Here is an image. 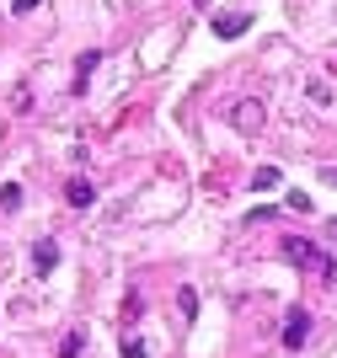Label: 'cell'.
Listing matches in <instances>:
<instances>
[{
  "label": "cell",
  "instance_id": "cell-1",
  "mask_svg": "<svg viewBox=\"0 0 337 358\" xmlns=\"http://www.w3.org/2000/svg\"><path fill=\"white\" fill-rule=\"evenodd\" d=\"M284 257H289L294 268H305L310 278H322V284H337V268H332V262H326L322 252H316V246H310V241L289 236V241H284Z\"/></svg>",
  "mask_w": 337,
  "mask_h": 358
},
{
  "label": "cell",
  "instance_id": "cell-2",
  "mask_svg": "<svg viewBox=\"0 0 337 358\" xmlns=\"http://www.w3.org/2000/svg\"><path fill=\"white\" fill-rule=\"evenodd\" d=\"M247 27H252V11H225V16H214V32H220V38H241Z\"/></svg>",
  "mask_w": 337,
  "mask_h": 358
},
{
  "label": "cell",
  "instance_id": "cell-3",
  "mask_svg": "<svg viewBox=\"0 0 337 358\" xmlns=\"http://www.w3.org/2000/svg\"><path fill=\"white\" fill-rule=\"evenodd\" d=\"M305 331H310L305 310H289V321H284V348H300V343H305Z\"/></svg>",
  "mask_w": 337,
  "mask_h": 358
},
{
  "label": "cell",
  "instance_id": "cell-4",
  "mask_svg": "<svg viewBox=\"0 0 337 358\" xmlns=\"http://www.w3.org/2000/svg\"><path fill=\"white\" fill-rule=\"evenodd\" d=\"M231 118H235V129H247V134H257V129H263V107H257V102H241V107L231 113Z\"/></svg>",
  "mask_w": 337,
  "mask_h": 358
},
{
  "label": "cell",
  "instance_id": "cell-5",
  "mask_svg": "<svg viewBox=\"0 0 337 358\" xmlns=\"http://www.w3.org/2000/svg\"><path fill=\"white\" fill-rule=\"evenodd\" d=\"M54 262H59V246H54V241H38V246H32V268L48 273Z\"/></svg>",
  "mask_w": 337,
  "mask_h": 358
},
{
  "label": "cell",
  "instance_id": "cell-6",
  "mask_svg": "<svg viewBox=\"0 0 337 358\" xmlns=\"http://www.w3.org/2000/svg\"><path fill=\"white\" fill-rule=\"evenodd\" d=\"M252 187H257V193H268V187H279V166H257V177H252Z\"/></svg>",
  "mask_w": 337,
  "mask_h": 358
},
{
  "label": "cell",
  "instance_id": "cell-7",
  "mask_svg": "<svg viewBox=\"0 0 337 358\" xmlns=\"http://www.w3.org/2000/svg\"><path fill=\"white\" fill-rule=\"evenodd\" d=\"M70 203H91V182H81V177L70 182Z\"/></svg>",
  "mask_w": 337,
  "mask_h": 358
},
{
  "label": "cell",
  "instance_id": "cell-8",
  "mask_svg": "<svg viewBox=\"0 0 337 358\" xmlns=\"http://www.w3.org/2000/svg\"><path fill=\"white\" fill-rule=\"evenodd\" d=\"M22 203V187H0V209H16Z\"/></svg>",
  "mask_w": 337,
  "mask_h": 358
},
{
  "label": "cell",
  "instance_id": "cell-9",
  "mask_svg": "<svg viewBox=\"0 0 337 358\" xmlns=\"http://www.w3.org/2000/svg\"><path fill=\"white\" fill-rule=\"evenodd\" d=\"M123 358H145V343H123Z\"/></svg>",
  "mask_w": 337,
  "mask_h": 358
},
{
  "label": "cell",
  "instance_id": "cell-10",
  "mask_svg": "<svg viewBox=\"0 0 337 358\" xmlns=\"http://www.w3.org/2000/svg\"><path fill=\"white\" fill-rule=\"evenodd\" d=\"M326 236H332V246H337V220H332V224H326Z\"/></svg>",
  "mask_w": 337,
  "mask_h": 358
},
{
  "label": "cell",
  "instance_id": "cell-11",
  "mask_svg": "<svg viewBox=\"0 0 337 358\" xmlns=\"http://www.w3.org/2000/svg\"><path fill=\"white\" fill-rule=\"evenodd\" d=\"M326 182H337V171H326Z\"/></svg>",
  "mask_w": 337,
  "mask_h": 358
}]
</instances>
